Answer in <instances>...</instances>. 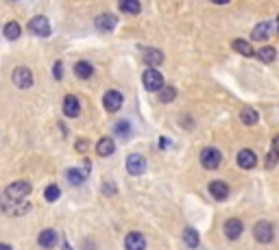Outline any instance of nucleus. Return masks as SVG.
<instances>
[{
  "label": "nucleus",
  "instance_id": "nucleus-6",
  "mask_svg": "<svg viewBox=\"0 0 279 250\" xmlns=\"http://www.w3.org/2000/svg\"><path fill=\"white\" fill-rule=\"evenodd\" d=\"M28 31H31L33 35H37V37H48V35H50V22H48V17H44V15L31 17V22H28Z\"/></svg>",
  "mask_w": 279,
  "mask_h": 250
},
{
  "label": "nucleus",
  "instance_id": "nucleus-22",
  "mask_svg": "<svg viewBox=\"0 0 279 250\" xmlns=\"http://www.w3.org/2000/svg\"><path fill=\"white\" fill-rule=\"evenodd\" d=\"M118 7H120V11H124V13L129 15H138L140 13V0H118Z\"/></svg>",
  "mask_w": 279,
  "mask_h": 250
},
{
  "label": "nucleus",
  "instance_id": "nucleus-15",
  "mask_svg": "<svg viewBox=\"0 0 279 250\" xmlns=\"http://www.w3.org/2000/svg\"><path fill=\"white\" fill-rule=\"evenodd\" d=\"M142 57H144V63H148L151 68L164 63V52L157 48H148V46H142Z\"/></svg>",
  "mask_w": 279,
  "mask_h": 250
},
{
  "label": "nucleus",
  "instance_id": "nucleus-30",
  "mask_svg": "<svg viewBox=\"0 0 279 250\" xmlns=\"http://www.w3.org/2000/svg\"><path fill=\"white\" fill-rule=\"evenodd\" d=\"M59 196H61V189H59V185H48L44 189V198L46 202H57Z\"/></svg>",
  "mask_w": 279,
  "mask_h": 250
},
{
  "label": "nucleus",
  "instance_id": "nucleus-29",
  "mask_svg": "<svg viewBox=\"0 0 279 250\" xmlns=\"http://www.w3.org/2000/svg\"><path fill=\"white\" fill-rule=\"evenodd\" d=\"M177 98V89L175 87H170V85H164L162 89H159V100H162V103H173V100Z\"/></svg>",
  "mask_w": 279,
  "mask_h": 250
},
{
  "label": "nucleus",
  "instance_id": "nucleus-4",
  "mask_svg": "<svg viewBox=\"0 0 279 250\" xmlns=\"http://www.w3.org/2000/svg\"><path fill=\"white\" fill-rule=\"evenodd\" d=\"M253 237H255V242H260V244H271L275 240V229H273V224L269 220H260V222L253 226Z\"/></svg>",
  "mask_w": 279,
  "mask_h": 250
},
{
  "label": "nucleus",
  "instance_id": "nucleus-5",
  "mask_svg": "<svg viewBox=\"0 0 279 250\" xmlns=\"http://www.w3.org/2000/svg\"><path fill=\"white\" fill-rule=\"evenodd\" d=\"M11 81H13L15 87L28 89V87H33V72L28 68H24V65H20V68L13 70V74H11Z\"/></svg>",
  "mask_w": 279,
  "mask_h": 250
},
{
  "label": "nucleus",
  "instance_id": "nucleus-28",
  "mask_svg": "<svg viewBox=\"0 0 279 250\" xmlns=\"http://www.w3.org/2000/svg\"><path fill=\"white\" fill-rule=\"evenodd\" d=\"M183 242H186L188 248H197V246H199V233H197L194 229H190V226H188V229L183 231Z\"/></svg>",
  "mask_w": 279,
  "mask_h": 250
},
{
  "label": "nucleus",
  "instance_id": "nucleus-26",
  "mask_svg": "<svg viewBox=\"0 0 279 250\" xmlns=\"http://www.w3.org/2000/svg\"><path fill=\"white\" fill-rule=\"evenodd\" d=\"M114 133L120 139H129V137H131V124H129L127 120H118L116 126H114Z\"/></svg>",
  "mask_w": 279,
  "mask_h": 250
},
{
  "label": "nucleus",
  "instance_id": "nucleus-1",
  "mask_svg": "<svg viewBox=\"0 0 279 250\" xmlns=\"http://www.w3.org/2000/svg\"><path fill=\"white\" fill-rule=\"evenodd\" d=\"M31 192H33V185L28 181H15L4 189V198L9 200V205H13V202H20L22 198H26Z\"/></svg>",
  "mask_w": 279,
  "mask_h": 250
},
{
  "label": "nucleus",
  "instance_id": "nucleus-31",
  "mask_svg": "<svg viewBox=\"0 0 279 250\" xmlns=\"http://www.w3.org/2000/svg\"><path fill=\"white\" fill-rule=\"evenodd\" d=\"M15 207H11V209H7L11 216H22V213H26L28 209H31V205L28 202H13Z\"/></svg>",
  "mask_w": 279,
  "mask_h": 250
},
{
  "label": "nucleus",
  "instance_id": "nucleus-23",
  "mask_svg": "<svg viewBox=\"0 0 279 250\" xmlns=\"http://www.w3.org/2000/svg\"><path fill=\"white\" fill-rule=\"evenodd\" d=\"M255 57H258L262 63H273L275 57H277V50L273 48V46H262V48L255 52Z\"/></svg>",
  "mask_w": 279,
  "mask_h": 250
},
{
  "label": "nucleus",
  "instance_id": "nucleus-33",
  "mask_svg": "<svg viewBox=\"0 0 279 250\" xmlns=\"http://www.w3.org/2000/svg\"><path fill=\"white\" fill-rule=\"evenodd\" d=\"M52 76H55L57 81L63 79V61H55V63H52Z\"/></svg>",
  "mask_w": 279,
  "mask_h": 250
},
{
  "label": "nucleus",
  "instance_id": "nucleus-18",
  "mask_svg": "<svg viewBox=\"0 0 279 250\" xmlns=\"http://www.w3.org/2000/svg\"><path fill=\"white\" fill-rule=\"evenodd\" d=\"M96 152L98 157H111V154L116 152V144L111 137H100L98 144H96Z\"/></svg>",
  "mask_w": 279,
  "mask_h": 250
},
{
  "label": "nucleus",
  "instance_id": "nucleus-34",
  "mask_svg": "<svg viewBox=\"0 0 279 250\" xmlns=\"http://www.w3.org/2000/svg\"><path fill=\"white\" fill-rule=\"evenodd\" d=\"M103 192L105 194H116V185H114V183H105V187H103Z\"/></svg>",
  "mask_w": 279,
  "mask_h": 250
},
{
  "label": "nucleus",
  "instance_id": "nucleus-16",
  "mask_svg": "<svg viewBox=\"0 0 279 250\" xmlns=\"http://www.w3.org/2000/svg\"><path fill=\"white\" fill-rule=\"evenodd\" d=\"M207 189H210V194H212L218 202H221V200H227V196H229V185H227L225 181H212L210 185H207Z\"/></svg>",
  "mask_w": 279,
  "mask_h": 250
},
{
  "label": "nucleus",
  "instance_id": "nucleus-14",
  "mask_svg": "<svg viewBox=\"0 0 279 250\" xmlns=\"http://www.w3.org/2000/svg\"><path fill=\"white\" fill-rule=\"evenodd\" d=\"M271 33H275V22H262L253 28L251 33V39L253 41H266L271 37Z\"/></svg>",
  "mask_w": 279,
  "mask_h": 250
},
{
  "label": "nucleus",
  "instance_id": "nucleus-19",
  "mask_svg": "<svg viewBox=\"0 0 279 250\" xmlns=\"http://www.w3.org/2000/svg\"><path fill=\"white\" fill-rule=\"evenodd\" d=\"M74 74L79 76L81 81H87L94 76V65L90 61H76L74 63Z\"/></svg>",
  "mask_w": 279,
  "mask_h": 250
},
{
  "label": "nucleus",
  "instance_id": "nucleus-17",
  "mask_svg": "<svg viewBox=\"0 0 279 250\" xmlns=\"http://www.w3.org/2000/svg\"><path fill=\"white\" fill-rule=\"evenodd\" d=\"M57 237H59L57 231L44 229V231L39 233V237H37V244H39V246L44 248V250H52V248H55V244H57Z\"/></svg>",
  "mask_w": 279,
  "mask_h": 250
},
{
  "label": "nucleus",
  "instance_id": "nucleus-35",
  "mask_svg": "<svg viewBox=\"0 0 279 250\" xmlns=\"http://www.w3.org/2000/svg\"><path fill=\"white\" fill-rule=\"evenodd\" d=\"M0 250H13V248H11L9 244H0Z\"/></svg>",
  "mask_w": 279,
  "mask_h": 250
},
{
  "label": "nucleus",
  "instance_id": "nucleus-12",
  "mask_svg": "<svg viewBox=\"0 0 279 250\" xmlns=\"http://www.w3.org/2000/svg\"><path fill=\"white\" fill-rule=\"evenodd\" d=\"M124 250H146V240L138 231H131L124 237Z\"/></svg>",
  "mask_w": 279,
  "mask_h": 250
},
{
  "label": "nucleus",
  "instance_id": "nucleus-8",
  "mask_svg": "<svg viewBox=\"0 0 279 250\" xmlns=\"http://www.w3.org/2000/svg\"><path fill=\"white\" fill-rule=\"evenodd\" d=\"M242 233H245V222L240 218H229L225 222V235H227V240L236 242V240H240Z\"/></svg>",
  "mask_w": 279,
  "mask_h": 250
},
{
  "label": "nucleus",
  "instance_id": "nucleus-20",
  "mask_svg": "<svg viewBox=\"0 0 279 250\" xmlns=\"http://www.w3.org/2000/svg\"><path fill=\"white\" fill-rule=\"evenodd\" d=\"M2 35L7 37L9 41H15V39H20V35H22V26H20V22H15V20H11L4 24L2 28Z\"/></svg>",
  "mask_w": 279,
  "mask_h": 250
},
{
  "label": "nucleus",
  "instance_id": "nucleus-13",
  "mask_svg": "<svg viewBox=\"0 0 279 250\" xmlns=\"http://www.w3.org/2000/svg\"><path fill=\"white\" fill-rule=\"evenodd\" d=\"M94 24H96L98 31H103V33H111L116 28L118 24V17L114 13H100L96 20H94Z\"/></svg>",
  "mask_w": 279,
  "mask_h": 250
},
{
  "label": "nucleus",
  "instance_id": "nucleus-7",
  "mask_svg": "<svg viewBox=\"0 0 279 250\" xmlns=\"http://www.w3.org/2000/svg\"><path fill=\"white\" fill-rule=\"evenodd\" d=\"M122 103H124V96L118 89H109V92H105V96H103V107L109 113H116L118 109L122 107Z\"/></svg>",
  "mask_w": 279,
  "mask_h": 250
},
{
  "label": "nucleus",
  "instance_id": "nucleus-10",
  "mask_svg": "<svg viewBox=\"0 0 279 250\" xmlns=\"http://www.w3.org/2000/svg\"><path fill=\"white\" fill-rule=\"evenodd\" d=\"M236 161L242 170H253L255 165H258V154H255L251 148H245V150L238 152V157H236Z\"/></svg>",
  "mask_w": 279,
  "mask_h": 250
},
{
  "label": "nucleus",
  "instance_id": "nucleus-11",
  "mask_svg": "<svg viewBox=\"0 0 279 250\" xmlns=\"http://www.w3.org/2000/svg\"><path fill=\"white\" fill-rule=\"evenodd\" d=\"M61 109H63V116H66V118H79V113H81V103H79V98L72 96V94H68V96L63 98Z\"/></svg>",
  "mask_w": 279,
  "mask_h": 250
},
{
  "label": "nucleus",
  "instance_id": "nucleus-9",
  "mask_svg": "<svg viewBox=\"0 0 279 250\" xmlns=\"http://www.w3.org/2000/svg\"><path fill=\"white\" fill-rule=\"evenodd\" d=\"M144 170H146V159L142 157V154H138V152L129 154L127 157V172L129 174L140 176V174H144Z\"/></svg>",
  "mask_w": 279,
  "mask_h": 250
},
{
  "label": "nucleus",
  "instance_id": "nucleus-24",
  "mask_svg": "<svg viewBox=\"0 0 279 250\" xmlns=\"http://www.w3.org/2000/svg\"><path fill=\"white\" fill-rule=\"evenodd\" d=\"M240 120H242V124H247V126H253V124H258L260 116L255 109H251V107H245V109L240 111Z\"/></svg>",
  "mask_w": 279,
  "mask_h": 250
},
{
  "label": "nucleus",
  "instance_id": "nucleus-21",
  "mask_svg": "<svg viewBox=\"0 0 279 250\" xmlns=\"http://www.w3.org/2000/svg\"><path fill=\"white\" fill-rule=\"evenodd\" d=\"M231 46H234V50L238 52V55H242V57H255L253 46L249 44V41H245V39H234L231 41Z\"/></svg>",
  "mask_w": 279,
  "mask_h": 250
},
{
  "label": "nucleus",
  "instance_id": "nucleus-27",
  "mask_svg": "<svg viewBox=\"0 0 279 250\" xmlns=\"http://www.w3.org/2000/svg\"><path fill=\"white\" fill-rule=\"evenodd\" d=\"M66 178L70 181V185H74V187L83 185V181H85V176H83V172H81V170H76V168H70V170L66 172Z\"/></svg>",
  "mask_w": 279,
  "mask_h": 250
},
{
  "label": "nucleus",
  "instance_id": "nucleus-2",
  "mask_svg": "<svg viewBox=\"0 0 279 250\" xmlns=\"http://www.w3.org/2000/svg\"><path fill=\"white\" fill-rule=\"evenodd\" d=\"M199 161H201V165H203L205 170H218V168H221V163H223V154H221L218 148L207 146V148L201 150Z\"/></svg>",
  "mask_w": 279,
  "mask_h": 250
},
{
  "label": "nucleus",
  "instance_id": "nucleus-3",
  "mask_svg": "<svg viewBox=\"0 0 279 250\" xmlns=\"http://www.w3.org/2000/svg\"><path fill=\"white\" fill-rule=\"evenodd\" d=\"M142 85H144L146 92H159L164 87V76L157 68H148L144 74H142Z\"/></svg>",
  "mask_w": 279,
  "mask_h": 250
},
{
  "label": "nucleus",
  "instance_id": "nucleus-36",
  "mask_svg": "<svg viewBox=\"0 0 279 250\" xmlns=\"http://www.w3.org/2000/svg\"><path fill=\"white\" fill-rule=\"evenodd\" d=\"M212 2H214V4H227L229 0H212Z\"/></svg>",
  "mask_w": 279,
  "mask_h": 250
},
{
  "label": "nucleus",
  "instance_id": "nucleus-32",
  "mask_svg": "<svg viewBox=\"0 0 279 250\" xmlns=\"http://www.w3.org/2000/svg\"><path fill=\"white\" fill-rule=\"evenodd\" d=\"M74 150H76V152H81V154H85L87 150H90V139L79 137V139L74 141Z\"/></svg>",
  "mask_w": 279,
  "mask_h": 250
},
{
  "label": "nucleus",
  "instance_id": "nucleus-37",
  "mask_svg": "<svg viewBox=\"0 0 279 250\" xmlns=\"http://www.w3.org/2000/svg\"><path fill=\"white\" fill-rule=\"evenodd\" d=\"M61 250H72V246H70L68 242H63V248H61Z\"/></svg>",
  "mask_w": 279,
  "mask_h": 250
},
{
  "label": "nucleus",
  "instance_id": "nucleus-25",
  "mask_svg": "<svg viewBox=\"0 0 279 250\" xmlns=\"http://www.w3.org/2000/svg\"><path fill=\"white\" fill-rule=\"evenodd\" d=\"M277 157H279V139L273 137V144H271V152L269 157H266V168L273 170L277 165Z\"/></svg>",
  "mask_w": 279,
  "mask_h": 250
}]
</instances>
